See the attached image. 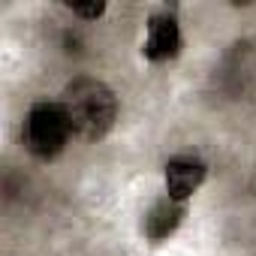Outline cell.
I'll return each instance as SVG.
<instances>
[{
	"label": "cell",
	"mask_w": 256,
	"mask_h": 256,
	"mask_svg": "<svg viewBox=\"0 0 256 256\" xmlns=\"http://www.w3.org/2000/svg\"><path fill=\"white\" fill-rule=\"evenodd\" d=\"M60 106L70 118L72 136L84 139V142H96L102 139L118 118V100L112 94L108 84H102L100 78H76L64 88Z\"/></svg>",
	"instance_id": "obj_1"
},
{
	"label": "cell",
	"mask_w": 256,
	"mask_h": 256,
	"mask_svg": "<svg viewBox=\"0 0 256 256\" xmlns=\"http://www.w3.org/2000/svg\"><path fill=\"white\" fill-rule=\"evenodd\" d=\"M72 139V126H70V118L58 102H36L30 106L28 112V120H24V145L34 157L40 160H52L58 157L66 142Z\"/></svg>",
	"instance_id": "obj_2"
},
{
	"label": "cell",
	"mask_w": 256,
	"mask_h": 256,
	"mask_svg": "<svg viewBox=\"0 0 256 256\" xmlns=\"http://www.w3.org/2000/svg\"><path fill=\"white\" fill-rule=\"evenodd\" d=\"M208 166L199 154H175L166 163V193L178 202H187L205 181Z\"/></svg>",
	"instance_id": "obj_3"
},
{
	"label": "cell",
	"mask_w": 256,
	"mask_h": 256,
	"mask_svg": "<svg viewBox=\"0 0 256 256\" xmlns=\"http://www.w3.org/2000/svg\"><path fill=\"white\" fill-rule=\"evenodd\" d=\"M142 52L154 64L178 58V52H181V28H178V18L172 12H154L148 18V36H145Z\"/></svg>",
	"instance_id": "obj_4"
},
{
	"label": "cell",
	"mask_w": 256,
	"mask_h": 256,
	"mask_svg": "<svg viewBox=\"0 0 256 256\" xmlns=\"http://www.w3.org/2000/svg\"><path fill=\"white\" fill-rule=\"evenodd\" d=\"M184 214H187V205L178 202V199H172V196L166 193L163 199H157V202L145 211L142 229H145V235H148L151 241H163V238H169V235L181 226Z\"/></svg>",
	"instance_id": "obj_5"
},
{
	"label": "cell",
	"mask_w": 256,
	"mask_h": 256,
	"mask_svg": "<svg viewBox=\"0 0 256 256\" xmlns=\"http://www.w3.org/2000/svg\"><path fill=\"white\" fill-rule=\"evenodd\" d=\"M70 10H72V16L90 22V18H100L106 12V4H70Z\"/></svg>",
	"instance_id": "obj_6"
}]
</instances>
